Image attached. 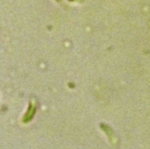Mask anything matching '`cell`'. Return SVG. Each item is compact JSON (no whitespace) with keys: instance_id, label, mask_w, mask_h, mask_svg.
I'll list each match as a JSON object with an SVG mask.
<instances>
[]
</instances>
